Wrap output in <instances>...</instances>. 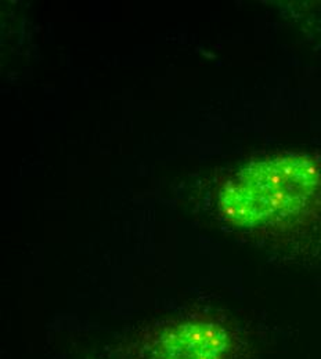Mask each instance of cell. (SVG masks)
Segmentation results:
<instances>
[{
  "label": "cell",
  "instance_id": "cell-1",
  "mask_svg": "<svg viewBox=\"0 0 321 359\" xmlns=\"http://www.w3.org/2000/svg\"><path fill=\"white\" fill-rule=\"evenodd\" d=\"M226 224L265 239L299 238L321 224V161L280 154L252 162L218 185Z\"/></svg>",
  "mask_w": 321,
  "mask_h": 359
},
{
  "label": "cell",
  "instance_id": "cell-2",
  "mask_svg": "<svg viewBox=\"0 0 321 359\" xmlns=\"http://www.w3.org/2000/svg\"><path fill=\"white\" fill-rule=\"evenodd\" d=\"M251 344L226 315L190 311L143 326L114 348V359H248Z\"/></svg>",
  "mask_w": 321,
  "mask_h": 359
}]
</instances>
